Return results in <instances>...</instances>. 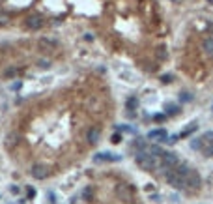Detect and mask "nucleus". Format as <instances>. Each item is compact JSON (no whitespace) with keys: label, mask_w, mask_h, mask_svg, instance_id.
<instances>
[{"label":"nucleus","mask_w":213,"mask_h":204,"mask_svg":"<svg viewBox=\"0 0 213 204\" xmlns=\"http://www.w3.org/2000/svg\"><path fill=\"white\" fill-rule=\"evenodd\" d=\"M135 161H137V165H138L142 171H148V172L161 169V157L150 156V154H146V152H137V154H135Z\"/></svg>","instance_id":"nucleus-1"},{"label":"nucleus","mask_w":213,"mask_h":204,"mask_svg":"<svg viewBox=\"0 0 213 204\" xmlns=\"http://www.w3.org/2000/svg\"><path fill=\"white\" fill-rule=\"evenodd\" d=\"M165 180H167V184L172 186L174 189H178V191H187V182H185V178L180 176L174 169L165 171Z\"/></svg>","instance_id":"nucleus-2"},{"label":"nucleus","mask_w":213,"mask_h":204,"mask_svg":"<svg viewBox=\"0 0 213 204\" xmlns=\"http://www.w3.org/2000/svg\"><path fill=\"white\" fill-rule=\"evenodd\" d=\"M185 182H187V193H195V191H198L200 186H202V176L198 174V171L191 169V171L187 172V176H185Z\"/></svg>","instance_id":"nucleus-3"},{"label":"nucleus","mask_w":213,"mask_h":204,"mask_svg":"<svg viewBox=\"0 0 213 204\" xmlns=\"http://www.w3.org/2000/svg\"><path fill=\"white\" fill-rule=\"evenodd\" d=\"M180 165V157L172 152H165L163 157H161V169L165 171H170V169H176Z\"/></svg>","instance_id":"nucleus-4"},{"label":"nucleus","mask_w":213,"mask_h":204,"mask_svg":"<svg viewBox=\"0 0 213 204\" xmlns=\"http://www.w3.org/2000/svg\"><path fill=\"white\" fill-rule=\"evenodd\" d=\"M30 174H32V178H36V180H45L47 174H49V169H47V165H43V163H34L32 169H30Z\"/></svg>","instance_id":"nucleus-5"},{"label":"nucleus","mask_w":213,"mask_h":204,"mask_svg":"<svg viewBox=\"0 0 213 204\" xmlns=\"http://www.w3.org/2000/svg\"><path fill=\"white\" fill-rule=\"evenodd\" d=\"M84 139H86V142H88V144H97V142H99V139H101V129H99V127H95V126L88 127V129H86Z\"/></svg>","instance_id":"nucleus-6"},{"label":"nucleus","mask_w":213,"mask_h":204,"mask_svg":"<svg viewBox=\"0 0 213 204\" xmlns=\"http://www.w3.org/2000/svg\"><path fill=\"white\" fill-rule=\"evenodd\" d=\"M148 139L153 141V142H165V141L168 139V133H167V129L157 127V129H152V131L148 133Z\"/></svg>","instance_id":"nucleus-7"},{"label":"nucleus","mask_w":213,"mask_h":204,"mask_svg":"<svg viewBox=\"0 0 213 204\" xmlns=\"http://www.w3.org/2000/svg\"><path fill=\"white\" fill-rule=\"evenodd\" d=\"M24 24H26L28 30H39V28L43 26V19H41L39 15H30V17H26Z\"/></svg>","instance_id":"nucleus-8"},{"label":"nucleus","mask_w":213,"mask_h":204,"mask_svg":"<svg viewBox=\"0 0 213 204\" xmlns=\"http://www.w3.org/2000/svg\"><path fill=\"white\" fill-rule=\"evenodd\" d=\"M37 45H39L41 51H54V49L58 47V41L52 39V37H41V39L37 41Z\"/></svg>","instance_id":"nucleus-9"},{"label":"nucleus","mask_w":213,"mask_h":204,"mask_svg":"<svg viewBox=\"0 0 213 204\" xmlns=\"http://www.w3.org/2000/svg\"><path fill=\"white\" fill-rule=\"evenodd\" d=\"M140 152H146V154L155 156V157H163V154H165V150H163L159 144H146L144 150H140Z\"/></svg>","instance_id":"nucleus-10"},{"label":"nucleus","mask_w":213,"mask_h":204,"mask_svg":"<svg viewBox=\"0 0 213 204\" xmlns=\"http://www.w3.org/2000/svg\"><path fill=\"white\" fill-rule=\"evenodd\" d=\"M202 51H204L210 58H213V36H206V37H204V41H202Z\"/></svg>","instance_id":"nucleus-11"},{"label":"nucleus","mask_w":213,"mask_h":204,"mask_svg":"<svg viewBox=\"0 0 213 204\" xmlns=\"http://www.w3.org/2000/svg\"><path fill=\"white\" fill-rule=\"evenodd\" d=\"M17 66H7L4 71H2V79H6V81H9V79H13V77H17Z\"/></svg>","instance_id":"nucleus-12"},{"label":"nucleus","mask_w":213,"mask_h":204,"mask_svg":"<svg viewBox=\"0 0 213 204\" xmlns=\"http://www.w3.org/2000/svg\"><path fill=\"white\" fill-rule=\"evenodd\" d=\"M200 152H202L206 157H213V142H210V144H204Z\"/></svg>","instance_id":"nucleus-13"},{"label":"nucleus","mask_w":213,"mask_h":204,"mask_svg":"<svg viewBox=\"0 0 213 204\" xmlns=\"http://www.w3.org/2000/svg\"><path fill=\"white\" fill-rule=\"evenodd\" d=\"M200 139H202V144H210V142H213V131H206Z\"/></svg>","instance_id":"nucleus-14"},{"label":"nucleus","mask_w":213,"mask_h":204,"mask_svg":"<svg viewBox=\"0 0 213 204\" xmlns=\"http://www.w3.org/2000/svg\"><path fill=\"white\" fill-rule=\"evenodd\" d=\"M118 195H122L123 199H129V197H131V191H129L125 186H120V187H118Z\"/></svg>","instance_id":"nucleus-15"},{"label":"nucleus","mask_w":213,"mask_h":204,"mask_svg":"<svg viewBox=\"0 0 213 204\" xmlns=\"http://www.w3.org/2000/svg\"><path fill=\"white\" fill-rule=\"evenodd\" d=\"M202 146H204L202 144V139H193L191 141V148L193 150H202Z\"/></svg>","instance_id":"nucleus-16"},{"label":"nucleus","mask_w":213,"mask_h":204,"mask_svg":"<svg viewBox=\"0 0 213 204\" xmlns=\"http://www.w3.org/2000/svg\"><path fill=\"white\" fill-rule=\"evenodd\" d=\"M137 105H138V101H137V97H129V99H127V109H129V111H133V109H137Z\"/></svg>","instance_id":"nucleus-17"},{"label":"nucleus","mask_w":213,"mask_h":204,"mask_svg":"<svg viewBox=\"0 0 213 204\" xmlns=\"http://www.w3.org/2000/svg\"><path fill=\"white\" fill-rule=\"evenodd\" d=\"M178 111H180V107H178V105H172V103H170V105H167V112H168V114H178Z\"/></svg>","instance_id":"nucleus-18"},{"label":"nucleus","mask_w":213,"mask_h":204,"mask_svg":"<svg viewBox=\"0 0 213 204\" xmlns=\"http://www.w3.org/2000/svg\"><path fill=\"white\" fill-rule=\"evenodd\" d=\"M92 195H94V191H92V187H86V189H84V193H82V197H84V201H90V199H92Z\"/></svg>","instance_id":"nucleus-19"},{"label":"nucleus","mask_w":213,"mask_h":204,"mask_svg":"<svg viewBox=\"0 0 213 204\" xmlns=\"http://www.w3.org/2000/svg\"><path fill=\"white\" fill-rule=\"evenodd\" d=\"M182 99H183V101H191V99H193V96L185 92V94H182Z\"/></svg>","instance_id":"nucleus-20"},{"label":"nucleus","mask_w":213,"mask_h":204,"mask_svg":"<svg viewBox=\"0 0 213 204\" xmlns=\"http://www.w3.org/2000/svg\"><path fill=\"white\" fill-rule=\"evenodd\" d=\"M6 22H7V15L2 13V15H0V24H6Z\"/></svg>","instance_id":"nucleus-21"},{"label":"nucleus","mask_w":213,"mask_h":204,"mask_svg":"<svg viewBox=\"0 0 213 204\" xmlns=\"http://www.w3.org/2000/svg\"><path fill=\"white\" fill-rule=\"evenodd\" d=\"M163 81L165 82H172V75H163Z\"/></svg>","instance_id":"nucleus-22"},{"label":"nucleus","mask_w":213,"mask_h":204,"mask_svg":"<svg viewBox=\"0 0 213 204\" xmlns=\"http://www.w3.org/2000/svg\"><path fill=\"white\" fill-rule=\"evenodd\" d=\"M120 139H122V137H120V133H116V135L112 137V142H120Z\"/></svg>","instance_id":"nucleus-23"},{"label":"nucleus","mask_w":213,"mask_h":204,"mask_svg":"<svg viewBox=\"0 0 213 204\" xmlns=\"http://www.w3.org/2000/svg\"><path fill=\"white\" fill-rule=\"evenodd\" d=\"M34 195H36V191L30 187V189H28V197H30V199H34Z\"/></svg>","instance_id":"nucleus-24"},{"label":"nucleus","mask_w":213,"mask_h":204,"mask_svg":"<svg viewBox=\"0 0 213 204\" xmlns=\"http://www.w3.org/2000/svg\"><path fill=\"white\" fill-rule=\"evenodd\" d=\"M39 64H41V67H45V66H49V64H51V62H49V60H41V62H39Z\"/></svg>","instance_id":"nucleus-25"},{"label":"nucleus","mask_w":213,"mask_h":204,"mask_svg":"<svg viewBox=\"0 0 213 204\" xmlns=\"http://www.w3.org/2000/svg\"><path fill=\"white\" fill-rule=\"evenodd\" d=\"M155 120H157V122H161V120H165V116H163V114H157V116H155Z\"/></svg>","instance_id":"nucleus-26"},{"label":"nucleus","mask_w":213,"mask_h":204,"mask_svg":"<svg viewBox=\"0 0 213 204\" xmlns=\"http://www.w3.org/2000/svg\"><path fill=\"white\" fill-rule=\"evenodd\" d=\"M211 111H213V103H211Z\"/></svg>","instance_id":"nucleus-27"},{"label":"nucleus","mask_w":213,"mask_h":204,"mask_svg":"<svg viewBox=\"0 0 213 204\" xmlns=\"http://www.w3.org/2000/svg\"><path fill=\"white\" fill-rule=\"evenodd\" d=\"M210 2H213V0H210Z\"/></svg>","instance_id":"nucleus-28"}]
</instances>
